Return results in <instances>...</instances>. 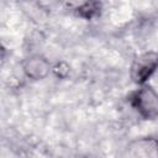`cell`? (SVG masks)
Segmentation results:
<instances>
[{
    "instance_id": "obj_1",
    "label": "cell",
    "mask_w": 158,
    "mask_h": 158,
    "mask_svg": "<svg viewBox=\"0 0 158 158\" xmlns=\"http://www.w3.org/2000/svg\"><path fill=\"white\" fill-rule=\"evenodd\" d=\"M132 105L146 118L158 116V94L149 86H143L133 94Z\"/></svg>"
},
{
    "instance_id": "obj_2",
    "label": "cell",
    "mask_w": 158,
    "mask_h": 158,
    "mask_svg": "<svg viewBox=\"0 0 158 158\" xmlns=\"http://www.w3.org/2000/svg\"><path fill=\"white\" fill-rule=\"evenodd\" d=\"M157 67H158L157 52H148V53L141 54L139 57L136 58V60L132 64L131 77L136 83L142 84L153 74Z\"/></svg>"
},
{
    "instance_id": "obj_3",
    "label": "cell",
    "mask_w": 158,
    "mask_h": 158,
    "mask_svg": "<svg viewBox=\"0 0 158 158\" xmlns=\"http://www.w3.org/2000/svg\"><path fill=\"white\" fill-rule=\"evenodd\" d=\"M25 72L28 77L33 79L43 78L48 72V64L42 58H31L25 64Z\"/></svg>"
}]
</instances>
